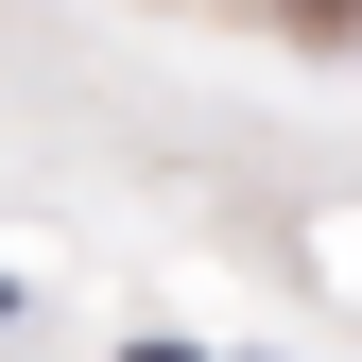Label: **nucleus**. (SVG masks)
<instances>
[{
  "label": "nucleus",
  "mask_w": 362,
  "mask_h": 362,
  "mask_svg": "<svg viewBox=\"0 0 362 362\" xmlns=\"http://www.w3.org/2000/svg\"><path fill=\"white\" fill-rule=\"evenodd\" d=\"M121 362H207V345H121Z\"/></svg>",
  "instance_id": "f257e3e1"
}]
</instances>
